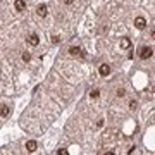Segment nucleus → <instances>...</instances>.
<instances>
[{
    "instance_id": "obj_17",
    "label": "nucleus",
    "mask_w": 155,
    "mask_h": 155,
    "mask_svg": "<svg viewBox=\"0 0 155 155\" xmlns=\"http://www.w3.org/2000/svg\"><path fill=\"white\" fill-rule=\"evenodd\" d=\"M64 3H66V5H71V3H72V0H64Z\"/></svg>"
},
{
    "instance_id": "obj_5",
    "label": "nucleus",
    "mask_w": 155,
    "mask_h": 155,
    "mask_svg": "<svg viewBox=\"0 0 155 155\" xmlns=\"http://www.w3.org/2000/svg\"><path fill=\"white\" fill-rule=\"evenodd\" d=\"M36 148H38V143H36L35 140H29V141L26 143V150H28L29 154H33V152H36Z\"/></svg>"
},
{
    "instance_id": "obj_7",
    "label": "nucleus",
    "mask_w": 155,
    "mask_h": 155,
    "mask_svg": "<svg viewBox=\"0 0 155 155\" xmlns=\"http://www.w3.org/2000/svg\"><path fill=\"white\" fill-rule=\"evenodd\" d=\"M98 71H100L102 76H109V74H110V66H109V64H102Z\"/></svg>"
},
{
    "instance_id": "obj_4",
    "label": "nucleus",
    "mask_w": 155,
    "mask_h": 155,
    "mask_svg": "<svg viewBox=\"0 0 155 155\" xmlns=\"http://www.w3.org/2000/svg\"><path fill=\"white\" fill-rule=\"evenodd\" d=\"M26 41H28L31 47H36V45L40 43V36H38L36 33H33V35H29V36H28V40H26Z\"/></svg>"
},
{
    "instance_id": "obj_16",
    "label": "nucleus",
    "mask_w": 155,
    "mask_h": 155,
    "mask_svg": "<svg viewBox=\"0 0 155 155\" xmlns=\"http://www.w3.org/2000/svg\"><path fill=\"white\" fill-rule=\"evenodd\" d=\"M52 41H53V43H60V38H59V36H53Z\"/></svg>"
},
{
    "instance_id": "obj_2",
    "label": "nucleus",
    "mask_w": 155,
    "mask_h": 155,
    "mask_svg": "<svg viewBox=\"0 0 155 155\" xmlns=\"http://www.w3.org/2000/svg\"><path fill=\"white\" fill-rule=\"evenodd\" d=\"M135 26H136L138 29H145V26H147V19H145L143 16H138V17L135 19Z\"/></svg>"
},
{
    "instance_id": "obj_15",
    "label": "nucleus",
    "mask_w": 155,
    "mask_h": 155,
    "mask_svg": "<svg viewBox=\"0 0 155 155\" xmlns=\"http://www.w3.org/2000/svg\"><path fill=\"white\" fill-rule=\"evenodd\" d=\"M57 154H59V155H66V154H67V150H64V148H60V150H57Z\"/></svg>"
},
{
    "instance_id": "obj_14",
    "label": "nucleus",
    "mask_w": 155,
    "mask_h": 155,
    "mask_svg": "<svg viewBox=\"0 0 155 155\" xmlns=\"http://www.w3.org/2000/svg\"><path fill=\"white\" fill-rule=\"evenodd\" d=\"M124 95H126V91H124L123 88H119V90H117V97H124Z\"/></svg>"
},
{
    "instance_id": "obj_1",
    "label": "nucleus",
    "mask_w": 155,
    "mask_h": 155,
    "mask_svg": "<svg viewBox=\"0 0 155 155\" xmlns=\"http://www.w3.org/2000/svg\"><path fill=\"white\" fill-rule=\"evenodd\" d=\"M152 55H154V48H152V47H141V50H140V59L147 60V59H150Z\"/></svg>"
},
{
    "instance_id": "obj_12",
    "label": "nucleus",
    "mask_w": 155,
    "mask_h": 155,
    "mask_svg": "<svg viewBox=\"0 0 155 155\" xmlns=\"http://www.w3.org/2000/svg\"><path fill=\"white\" fill-rule=\"evenodd\" d=\"M22 60H24V62H29V60H31V55H29L28 52H24V53H22Z\"/></svg>"
},
{
    "instance_id": "obj_8",
    "label": "nucleus",
    "mask_w": 155,
    "mask_h": 155,
    "mask_svg": "<svg viewBox=\"0 0 155 155\" xmlns=\"http://www.w3.org/2000/svg\"><path fill=\"white\" fill-rule=\"evenodd\" d=\"M14 7H16V10L22 12V10L26 9V2H24V0H16V2H14Z\"/></svg>"
},
{
    "instance_id": "obj_9",
    "label": "nucleus",
    "mask_w": 155,
    "mask_h": 155,
    "mask_svg": "<svg viewBox=\"0 0 155 155\" xmlns=\"http://www.w3.org/2000/svg\"><path fill=\"white\" fill-rule=\"evenodd\" d=\"M9 114H10V107H7V105L2 104V105H0V116H2V117H7Z\"/></svg>"
},
{
    "instance_id": "obj_10",
    "label": "nucleus",
    "mask_w": 155,
    "mask_h": 155,
    "mask_svg": "<svg viewBox=\"0 0 155 155\" xmlns=\"http://www.w3.org/2000/svg\"><path fill=\"white\" fill-rule=\"evenodd\" d=\"M129 47H131V40H129V38H126V36H124V38H121V48H124V50H126V48H129Z\"/></svg>"
},
{
    "instance_id": "obj_6",
    "label": "nucleus",
    "mask_w": 155,
    "mask_h": 155,
    "mask_svg": "<svg viewBox=\"0 0 155 155\" xmlns=\"http://www.w3.org/2000/svg\"><path fill=\"white\" fill-rule=\"evenodd\" d=\"M69 53H71V55H81V57H85V52H83L79 47H71V48H69Z\"/></svg>"
},
{
    "instance_id": "obj_13",
    "label": "nucleus",
    "mask_w": 155,
    "mask_h": 155,
    "mask_svg": "<svg viewBox=\"0 0 155 155\" xmlns=\"http://www.w3.org/2000/svg\"><path fill=\"white\" fill-rule=\"evenodd\" d=\"M136 107H138V102H136V100H131V102H129V109H131V110H135Z\"/></svg>"
},
{
    "instance_id": "obj_3",
    "label": "nucleus",
    "mask_w": 155,
    "mask_h": 155,
    "mask_svg": "<svg viewBox=\"0 0 155 155\" xmlns=\"http://www.w3.org/2000/svg\"><path fill=\"white\" fill-rule=\"evenodd\" d=\"M36 14H38L40 17H47V14H48V9H47V5H45V3H40V5L36 7Z\"/></svg>"
},
{
    "instance_id": "obj_11",
    "label": "nucleus",
    "mask_w": 155,
    "mask_h": 155,
    "mask_svg": "<svg viewBox=\"0 0 155 155\" xmlns=\"http://www.w3.org/2000/svg\"><path fill=\"white\" fill-rule=\"evenodd\" d=\"M90 97H91V98H98V97H100V90H91Z\"/></svg>"
}]
</instances>
